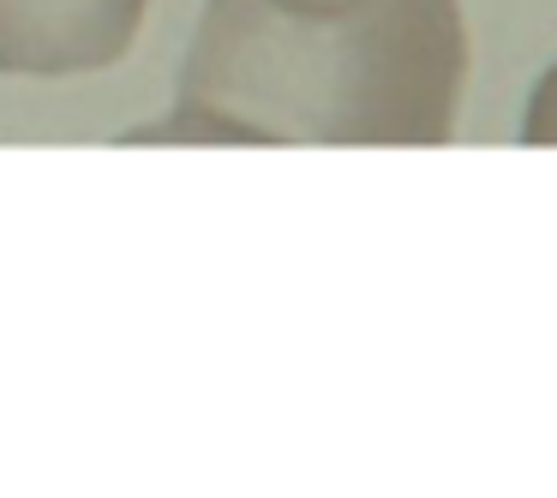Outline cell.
I'll list each match as a JSON object with an SVG mask.
<instances>
[{"label": "cell", "instance_id": "1", "mask_svg": "<svg viewBox=\"0 0 557 498\" xmlns=\"http://www.w3.org/2000/svg\"><path fill=\"white\" fill-rule=\"evenodd\" d=\"M461 0H205L162 145H449Z\"/></svg>", "mask_w": 557, "mask_h": 498}, {"label": "cell", "instance_id": "3", "mask_svg": "<svg viewBox=\"0 0 557 498\" xmlns=\"http://www.w3.org/2000/svg\"><path fill=\"white\" fill-rule=\"evenodd\" d=\"M521 145H557V61H552V73H545L540 85H533V97H528Z\"/></svg>", "mask_w": 557, "mask_h": 498}, {"label": "cell", "instance_id": "2", "mask_svg": "<svg viewBox=\"0 0 557 498\" xmlns=\"http://www.w3.org/2000/svg\"><path fill=\"white\" fill-rule=\"evenodd\" d=\"M150 0H0V73L85 78L126 61Z\"/></svg>", "mask_w": 557, "mask_h": 498}]
</instances>
